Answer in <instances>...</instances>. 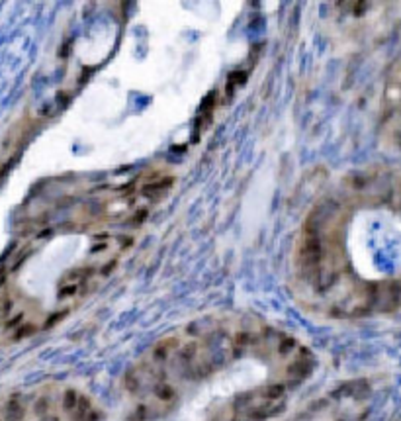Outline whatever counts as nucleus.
Instances as JSON below:
<instances>
[{"label":"nucleus","mask_w":401,"mask_h":421,"mask_svg":"<svg viewBox=\"0 0 401 421\" xmlns=\"http://www.w3.org/2000/svg\"><path fill=\"white\" fill-rule=\"evenodd\" d=\"M400 180L390 167L350 172L306 214L294 239L292 274L309 304L374 306L398 280Z\"/></svg>","instance_id":"3"},{"label":"nucleus","mask_w":401,"mask_h":421,"mask_svg":"<svg viewBox=\"0 0 401 421\" xmlns=\"http://www.w3.org/2000/svg\"><path fill=\"white\" fill-rule=\"evenodd\" d=\"M309 372V353L258 320L219 316L164 337L127 380L129 421H264Z\"/></svg>","instance_id":"1"},{"label":"nucleus","mask_w":401,"mask_h":421,"mask_svg":"<svg viewBox=\"0 0 401 421\" xmlns=\"http://www.w3.org/2000/svg\"><path fill=\"white\" fill-rule=\"evenodd\" d=\"M172 178L157 168L59 178L35 192L10 268V290L35 331L98 288L135 245Z\"/></svg>","instance_id":"2"}]
</instances>
